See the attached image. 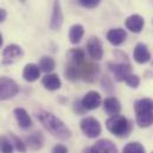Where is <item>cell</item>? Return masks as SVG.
<instances>
[{
  "label": "cell",
  "instance_id": "1",
  "mask_svg": "<svg viewBox=\"0 0 153 153\" xmlns=\"http://www.w3.org/2000/svg\"><path fill=\"white\" fill-rule=\"evenodd\" d=\"M69 62L65 68V76L70 81L84 79L93 82L100 73V67L90 61H87L85 52L82 49H73L68 52Z\"/></svg>",
  "mask_w": 153,
  "mask_h": 153
},
{
  "label": "cell",
  "instance_id": "2",
  "mask_svg": "<svg viewBox=\"0 0 153 153\" xmlns=\"http://www.w3.org/2000/svg\"><path fill=\"white\" fill-rule=\"evenodd\" d=\"M36 116L39 120V122L56 138L62 140H68L71 137V131L68 128V126L55 114L44 111L38 109L36 112Z\"/></svg>",
  "mask_w": 153,
  "mask_h": 153
},
{
  "label": "cell",
  "instance_id": "3",
  "mask_svg": "<svg viewBox=\"0 0 153 153\" xmlns=\"http://www.w3.org/2000/svg\"><path fill=\"white\" fill-rule=\"evenodd\" d=\"M106 127L107 129L119 138L127 137L131 132V123L127 117L123 115H114L109 116L106 121Z\"/></svg>",
  "mask_w": 153,
  "mask_h": 153
},
{
  "label": "cell",
  "instance_id": "4",
  "mask_svg": "<svg viewBox=\"0 0 153 153\" xmlns=\"http://www.w3.org/2000/svg\"><path fill=\"white\" fill-rule=\"evenodd\" d=\"M19 93V85L10 77H0V101L11 100Z\"/></svg>",
  "mask_w": 153,
  "mask_h": 153
},
{
  "label": "cell",
  "instance_id": "5",
  "mask_svg": "<svg viewBox=\"0 0 153 153\" xmlns=\"http://www.w3.org/2000/svg\"><path fill=\"white\" fill-rule=\"evenodd\" d=\"M79 126H81V131L84 133V135L90 138V139L97 138L101 134V131H102L100 122L93 116L83 117L79 122Z\"/></svg>",
  "mask_w": 153,
  "mask_h": 153
},
{
  "label": "cell",
  "instance_id": "6",
  "mask_svg": "<svg viewBox=\"0 0 153 153\" xmlns=\"http://www.w3.org/2000/svg\"><path fill=\"white\" fill-rule=\"evenodd\" d=\"M108 68L109 70L114 74L115 79L119 81V82H122L125 81V78L128 76L131 73V64L127 59V56H125L122 58L121 62H117V63H113V62H109L108 63Z\"/></svg>",
  "mask_w": 153,
  "mask_h": 153
},
{
  "label": "cell",
  "instance_id": "7",
  "mask_svg": "<svg viewBox=\"0 0 153 153\" xmlns=\"http://www.w3.org/2000/svg\"><path fill=\"white\" fill-rule=\"evenodd\" d=\"M23 56H24V50L22 46L17 44H10L2 51V64L4 65L14 64Z\"/></svg>",
  "mask_w": 153,
  "mask_h": 153
},
{
  "label": "cell",
  "instance_id": "8",
  "mask_svg": "<svg viewBox=\"0 0 153 153\" xmlns=\"http://www.w3.org/2000/svg\"><path fill=\"white\" fill-rule=\"evenodd\" d=\"M63 11H62V5L59 0H55L53 5H52V12H51V17H50V22H49V27L52 31H58L62 25H63Z\"/></svg>",
  "mask_w": 153,
  "mask_h": 153
},
{
  "label": "cell",
  "instance_id": "9",
  "mask_svg": "<svg viewBox=\"0 0 153 153\" xmlns=\"http://www.w3.org/2000/svg\"><path fill=\"white\" fill-rule=\"evenodd\" d=\"M87 51L91 59L100 61L103 57V46L97 37H90L87 42Z\"/></svg>",
  "mask_w": 153,
  "mask_h": 153
},
{
  "label": "cell",
  "instance_id": "10",
  "mask_svg": "<svg viewBox=\"0 0 153 153\" xmlns=\"http://www.w3.org/2000/svg\"><path fill=\"white\" fill-rule=\"evenodd\" d=\"M81 102H82V106L84 107L85 111H94V109L100 107V105L102 102V99H101L100 93H97L95 90H91V91H88L83 96Z\"/></svg>",
  "mask_w": 153,
  "mask_h": 153
},
{
  "label": "cell",
  "instance_id": "11",
  "mask_svg": "<svg viewBox=\"0 0 153 153\" xmlns=\"http://www.w3.org/2000/svg\"><path fill=\"white\" fill-rule=\"evenodd\" d=\"M133 58L139 64H145L151 61V52L144 43H138L133 51Z\"/></svg>",
  "mask_w": 153,
  "mask_h": 153
},
{
  "label": "cell",
  "instance_id": "12",
  "mask_svg": "<svg viewBox=\"0 0 153 153\" xmlns=\"http://www.w3.org/2000/svg\"><path fill=\"white\" fill-rule=\"evenodd\" d=\"M125 25H126V29L129 30L131 32H134V33H140L144 29V25H145V20L139 14H132L129 16L126 20H125Z\"/></svg>",
  "mask_w": 153,
  "mask_h": 153
},
{
  "label": "cell",
  "instance_id": "13",
  "mask_svg": "<svg viewBox=\"0 0 153 153\" xmlns=\"http://www.w3.org/2000/svg\"><path fill=\"white\" fill-rule=\"evenodd\" d=\"M91 149L95 153H119L115 144L108 139L97 140L94 144V146H91Z\"/></svg>",
  "mask_w": 153,
  "mask_h": 153
},
{
  "label": "cell",
  "instance_id": "14",
  "mask_svg": "<svg viewBox=\"0 0 153 153\" xmlns=\"http://www.w3.org/2000/svg\"><path fill=\"white\" fill-rule=\"evenodd\" d=\"M107 40L112 44V45H114V46H119V45H121L126 38H127V33H126V31L123 30V29H120V27H117V29H111L108 32H107Z\"/></svg>",
  "mask_w": 153,
  "mask_h": 153
},
{
  "label": "cell",
  "instance_id": "15",
  "mask_svg": "<svg viewBox=\"0 0 153 153\" xmlns=\"http://www.w3.org/2000/svg\"><path fill=\"white\" fill-rule=\"evenodd\" d=\"M40 69H39L38 64L35 63H29L25 65L24 70H23V78L26 82H35L40 77Z\"/></svg>",
  "mask_w": 153,
  "mask_h": 153
},
{
  "label": "cell",
  "instance_id": "16",
  "mask_svg": "<svg viewBox=\"0 0 153 153\" xmlns=\"http://www.w3.org/2000/svg\"><path fill=\"white\" fill-rule=\"evenodd\" d=\"M42 84L44 85L45 89H48L50 91L58 90L62 87L61 78L56 74H46L45 76L42 78Z\"/></svg>",
  "mask_w": 153,
  "mask_h": 153
},
{
  "label": "cell",
  "instance_id": "17",
  "mask_svg": "<svg viewBox=\"0 0 153 153\" xmlns=\"http://www.w3.org/2000/svg\"><path fill=\"white\" fill-rule=\"evenodd\" d=\"M13 113H14V116H16L17 122H18V125L20 126V128L27 129V128L31 127L32 120H31V116L29 115V113L26 112V109L19 107V108H16Z\"/></svg>",
  "mask_w": 153,
  "mask_h": 153
},
{
  "label": "cell",
  "instance_id": "18",
  "mask_svg": "<svg viewBox=\"0 0 153 153\" xmlns=\"http://www.w3.org/2000/svg\"><path fill=\"white\" fill-rule=\"evenodd\" d=\"M103 108H105V112L108 115H111V116L119 115V113L121 112V103L116 97L109 96V97H107L105 100Z\"/></svg>",
  "mask_w": 153,
  "mask_h": 153
},
{
  "label": "cell",
  "instance_id": "19",
  "mask_svg": "<svg viewBox=\"0 0 153 153\" xmlns=\"http://www.w3.org/2000/svg\"><path fill=\"white\" fill-rule=\"evenodd\" d=\"M25 144H26L31 150L37 151L39 149H42L43 145H44V137H43V134H42L40 132H35V133L30 134L29 137H26Z\"/></svg>",
  "mask_w": 153,
  "mask_h": 153
},
{
  "label": "cell",
  "instance_id": "20",
  "mask_svg": "<svg viewBox=\"0 0 153 153\" xmlns=\"http://www.w3.org/2000/svg\"><path fill=\"white\" fill-rule=\"evenodd\" d=\"M134 111H135V114L153 112V100L152 99H149V97L138 100L134 103Z\"/></svg>",
  "mask_w": 153,
  "mask_h": 153
},
{
  "label": "cell",
  "instance_id": "21",
  "mask_svg": "<svg viewBox=\"0 0 153 153\" xmlns=\"http://www.w3.org/2000/svg\"><path fill=\"white\" fill-rule=\"evenodd\" d=\"M84 35V27L81 24H75L69 30V40L71 44H78Z\"/></svg>",
  "mask_w": 153,
  "mask_h": 153
},
{
  "label": "cell",
  "instance_id": "22",
  "mask_svg": "<svg viewBox=\"0 0 153 153\" xmlns=\"http://www.w3.org/2000/svg\"><path fill=\"white\" fill-rule=\"evenodd\" d=\"M39 69L40 71L43 73H46V74H51V71H53V69L56 68V63H55V59L50 56H43L39 61Z\"/></svg>",
  "mask_w": 153,
  "mask_h": 153
},
{
  "label": "cell",
  "instance_id": "23",
  "mask_svg": "<svg viewBox=\"0 0 153 153\" xmlns=\"http://www.w3.org/2000/svg\"><path fill=\"white\" fill-rule=\"evenodd\" d=\"M137 125L141 128H147L153 125V112L137 114Z\"/></svg>",
  "mask_w": 153,
  "mask_h": 153
},
{
  "label": "cell",
  "instance_id": "24",
  "mask_svg": "<svg viewBox=\"0 0 153 153\" xmlns=\"http://www.w3.org/2000/svg\"><path fill=\"white\" fill-rule=\"evenodd\" d=\"M122 153H145V147L140 143H137V141L129 143L123 147Z\"/></svg>",
  "mask_w": 153,
  "mask_h": 153
},
{
  "label": "cell",
  "instance_id": "25",
  "mask_svg": "<svg viewBox=\"0 0 153 153\" xmlns=\"http://www.w3.org/2000/svg\"><path fill=\"white\" fill-rule=\"evenodd\" d=\"M13 144L11 138L1 137L0 138V153H13Z\"/></svg>",
  "mask_w": 153,
  "mask_h": 153
},
{
  "label": "cell",
  "instance_id": "26",
  "mask_svg": "<svg viewBox=\"0 0 153 153\" xmlns=\"http://www.w3.org/2000/svg\"><path fill=\"white\" fill-rule=\"evenodd\" d=\"M11 140H12V144H13L14 149H16L18 152L19 153L26 152V144H25L20 138H18V137L14 135L13 133H11Z\"/></svg>",
  "mask_w": 153,
  "mask_h": 153
},
{
  "label": "cell",
  "instance_id": "27",
  "mask_svg": "<svg viewBox=\"0 0 153 153\" xmlns=\"http://www.w3.org/2000/svg\"><path fill=\"white\" fill-rule=\"evenodd\" d=\"M125 82H126V84L128 85V87H131V88H138L139 87V84H140V78L138 75H134V74H129L128 76L125 78Z\"/></svg>",
  "mask_w": 153,
  "mask_h": 153
},
{
  "label": "cell",
  "instance_id": "28",
  "mask_svg": "<svg viewBox=\"0 0 153 153\" xmlns=\"http://www.w3.org/2000/svg\"><path fill=\"white\" fill-rule=\"evenodd\" d=\"M101 0H78V4L85 8H95L100 5Z\"/></svg>",
  "mask_w": 153,
  "mask_h": 153
},
{
  "label": "cell",
  "instance_id": "29",
  "mask_svg": "<svg viewBox=\"0 0 153 153\" xmlns=\"http://www.w3.org/2000/svg\"><path fill=\"white\" fill-rule=\"evenodd\" d=\"M74 109H75V112H76L77 114H84L87 111L84 109V107L82 106V102H81V100H76L75 102H74Z\"/></svg>",
  "mask_w": 153,
  "mask_h": 153
},
{
  "label": "cell",
  "instance_id": "30",
  "mask_svg": "<svg viewBox=\"0 0 153 153\" xmlns=\"http://www.w3.org/2000/svg\"><path fill=\"white\" fill-rule=\"evenodd\" d=\"M52 153H69V151H68V149H67L64 145L58 144V145H56V146L52 149Z\"/></svg>",
  "mask_w": 153,
  "mask_h": 153
},
{
  "label": "cell",
  "instance_id": "31",
  "mask_svg": "<svg viewBox=\"0 0 153 153\" xmlns=\"http://www.w3.org/2000/svg\"><path fill=\"white\" fill-rule=\"evenodd\" d=\"M6 18H7V12H6V10L0 8V24L4 23V22L6 20Z\"/></svg>",
  "mask_w": 153,
  "mask_h": 153
},
{
  "label": "cell",
  "instance_id": "32",
  "mask_svg": "<svg viewBox=\"0 0 153 153\" xmlns=\"http://www.w3.org/2000/svg\"><path fill=\"white\" fill-rule=\"evenodd\" d=\"M83 153H95L93 151V149L91 147H85L84 150H83Z\"/></svg>",
  "mask_w": 153,
  "mask_h": 153
},
{
  "label": "cell",
  "instance_id": "33",
  "mask_svg": "<svg viewBox=\"0 0 153 153\" xmlns=\"http://www.w3.org/2000/svg\"><path fill=\"white\" fill-rule=\"evenodd\" d=\"M2 43H4V39H2V35L0 33V48L2 46Z\"/></svg>",
  "mask_w": 153,
  "mask_h": 153
},
{
  "label": "cell",
  "instance_id": "34",
  "mask_svg": "<svg viewBox=\"0 0 153 153\" xmlns=\"http://www.w3.org/2000/svg\"><path fill=\"white\" fill-rule=\"evenodd\" d=\"M19 1H20V2H23V4L25 2V0H19Z\"/></svg>",
  "mask_w": 153,
  "mask_h": 153
},
{
  "label": "cell",
  "instance_id": "35",
  "mask_svg": "<svg viewBox=\"0 0 153 153\" xmlns=\"http://www.w3.org/2000/svg\"><path fill=\"white\" fill-rule=\"evenodd\" d=\"M152 153H153V152H152Z\"/></svg>",
  "mask_w": 153,
  "mask_h": 153
}]
</instances>
